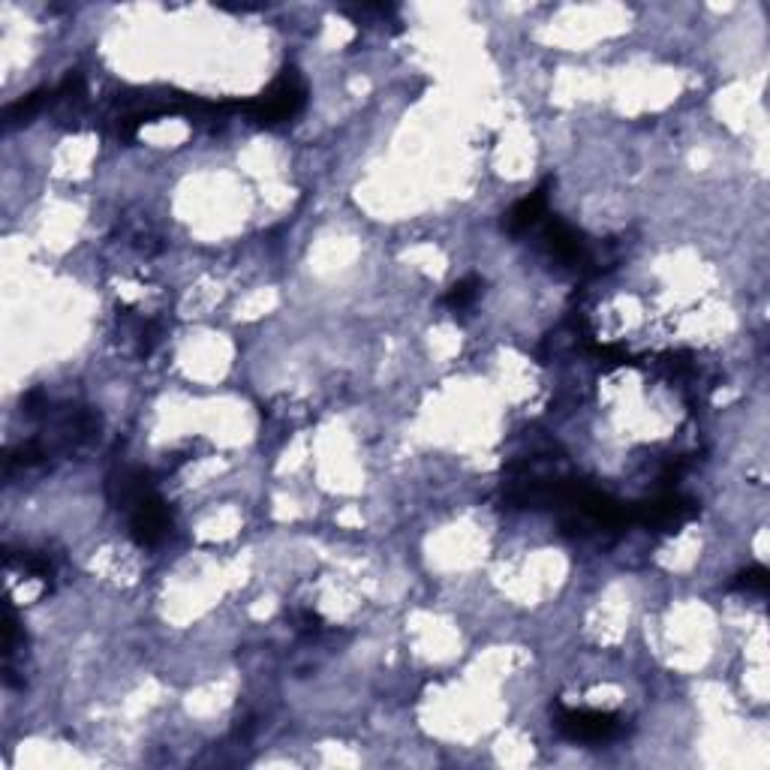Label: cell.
I'll use <instances>...</instances> for the list:
<instances>
[{"mask_svg": "<svg viewBox=\"0 0 770 770\" xmlns=\"http://www.w3.org/2000/svg\"><path fill=\"white\" fill-rule=\"evenodd\" d=\"M737 587H743V590H755V593H764V590H767V569H764V566H752V569H746V572L737 578Z\"/></svg>", "mask_w": 770, "mask_h": 770, "instance_id": "cell-7", "label": "cell"}, {"mask_svg": "<svg viewBox=\"0 0 770 770\" xmlns=\"http://www.w3.org/2000/svg\"><path fill=\"white\" fill-rule=\"evenodd\" d=\"M172 527V518H169V509L163 506V500L157 494H148L142 497L133 509H130V536L142 545V548H151L157 545Z\"/></svg>", "mask_w": 770, "mask_h": 770, "instance_id": "cell-3", "label": "cell"}, {"mask_svg": "<svg viewBox=\"0 0 770 770\" xmlns=\"http://www.w3.org/2000/svg\"><path fill=\"white\" fill-rule=\"evenodd\" d=\"M49 97H52V94H49ZM49 97H46V91L28 94L25 100H19L16 106H10V109H7V121H10V124H16V121H28L31 115H37V112L43 109V103H46Z\"/></svg>", "mask_w": 770, "mask_h": 770, "instance_id": "cell-6", "label": "cell"}, {"mask_svg": "<svg viewBox=\"0 0 770 770\" xmlns=\"http://www.w3.org/2000/svg\"><path fill=\"white\" fill-rule=\"evenodd\" d=\"M557 728L569 737V740H581V743H599L608 740L620 731V716L614 713H602V710H557Z\"/></svg>", "mask_w": 770, "mask_h": 770, "instance_id": "cell-2", "label": "cell"}, {"mask_svg": "<svg viewBox=\"0 0 770 770\" xmlns=\"http://www.w3.org/2000/svg\"><path fill=\"white\" fill-rule=\"evenodd\" d=\"M545 208H548V193L545 190H536L527 199H521L506 217L509 235H527L530 229H536L545 217Z\"/></svg>", "mask_w": 770, "mask_h": 770, "instance_id": "cell-4", "label": "cell"}, {"mask_svg": "<svg viewBox=\"0 0 770 770\" xmlns=\"http://www.w3.org/2000/svg\"><path fill=\"white\" fill-rule=\"evenodd\" d=\"M479 277H467V280H461V283H455L452 286V292L446 295V304L452 307V310H467L476 298H479Z\"/></svg>", "mask_w": 770, "mask_h": 770, "instance_id": "cell-5", "label": "cell"}, {"mask_svg": "<svg viewBox=\"0 0 770 770\" xmlns=\"http://www.w3.org/2000/svg\"><path fill=\"white\" fill-rule=\"evenodd\" d=\"M301 106H304V85L298 82L295 70H286L262 100L247 106V112L262 124H277L292 118Z\"/></svg>", "mask_w": 770, "mask_h": 770, "instance_id": "cell-1", "label": "cell"}]
</instances>
